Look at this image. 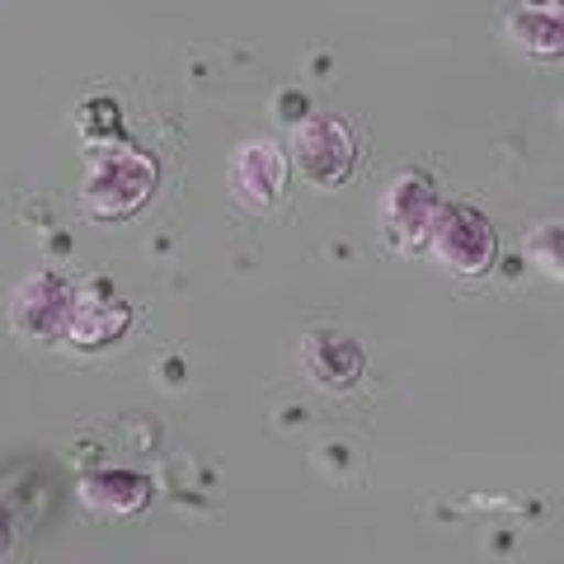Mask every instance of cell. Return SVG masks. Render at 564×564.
I'll list each match as a JSON object with an SVG mask.
<instances>
[{"mask_svg":"<svg viewBox=\"0 0 564 564\" xmlns=\"http://www.w3.org/2000/svg\"><path fill=\"white\" fill-rule=\"evenodd\" d=\"M161 165L132 147H95L80 180V207L90 221H128L151 203Z\"/></svg>","mask_w":564,"mask_h":564,"instance_id":"1","label":"cell"},{"mask_svg":"<svg viewBox=\"0 0 564 564\" xmlns=\"http://www.w3.org/2000/svg\"><path fill=\"white\" fill-rule=\"evenodd\" d=\"M311 188H339L358 170V132L339 113H311L292 132V161Z\"/></svg>","mask_w":564,"mask_h":564,"instance_id":"2","label":"cell"},{"mask_svg":"<svg viewBox=\"0 0 564 564\" xmlns=\"http://www.w3.org/2000/svg\"><path fill=\"white\" fill-rule=\"evenodd\" d=\"M423 245H429L443 269L462 273V278H480L494 269V259H499V236H494L485 212L470 203H437Z\"/></svg>","mask_w":564,"mask_h":564,"instance_id":"3","label":"cell"},{"mask_svg":"<svg viewBox=\"0 0 564 564\" xmlns=\"http://www.w3.org/2000/svg\"><path fill=\"white\" fill-rule=\"evenodd\" d=\"M70 306H76V288H70V278L43 269V273H33V278H24L20 288H14L10 325L29 344H57V339H66Z\"/></svg>","mask_w":564,"mask_h":564,"instance_id":"4","label":"cell"},{"mask_svg":"<svg viewBox=\"0 0 564 564\" xmlns=\"http://www.w3.org/2000/svg\"><path fill=\"white\" fill-rule=\"evenodd\" d=\"M437 203H443L437 198V184L423 170H404V174H395V180L386 184V193H381V231H386V240H391V250H400V254L423 250Z\"/></svg>","mask_w":564,"mask_h":564,"instance_id":"5","label":"cell"},{"mask_svg":"<svg viewBox=\"0 0 564 564\" xmlns=\"http://www.w3.org/2000/svg\"><path fill=\"white\" fill-rule=\"evenodd\" d=\"M288 151L278 141H245L231 161V188H236V203L245 212H269L282 198V184H288Z\"/></svg>","mask_w":564,"mask_h":564,"instance_id":"6","label":"cell"},{"mask_svg":"<svg viewBox=\"0 0 564 564\" xmlns=\"http://www.w3.org/2000/svg\"><path fill=\"white\" fill-rule=\"evenodd\" d=\"M132 329V306L118 302L113 292H76V306H70V325H66V344L80 352H99L118 344L122 334Z\"/></svg>","mask_w":564,"mask_h":564,"instance_id":"7","label":"cell"},{"mask_svg":"<svg viewBox=\"0 0 564 564\" xmlns=\"http://www.w3.org/2000/svg\"><path fill=\"white\" fill-rule=\"evenodd\" d=\"M302 367H306V377L321 386L325 395H344L352 391V386L362 381V348L344 339V334H334V329H315L302 339Z\"/></svg>","mask_w":564,"mask_h":564,"instance_id":"8","label":"cell"},{"mask_svg":"<svg viewBox=\"0 0 564 564\" xmlns=\"http://www.w3.org/2000/svg\"><path fill=\"white\" fill-rule=\"evenodd\" d=\"M151 480L137 470H95L80 480V503L95 508L104 518H128V513H141L151 503Z\"/></svg>","mask_w":564,"mask_h":564,"instance_id":"9","label":"cell"},{"mask_svg":"<svg viewBox=\"0 0 564 564\" xmlns=\"http://www.w3.org/2000/svg\"><path fill=\"white\" fill-rule=\"evenodd\" d=\"M508 39L536 62L564 57V10L560 0H541V6H518L508 14Z\"/></svg>","mask_w":564,"mask_h":564,"instance_id":"10","label":"cell"},{"mask_svg":"<svg viewBox=\"0 0 564 564\" xmlns=\"http://www.w3.org/2000/svg\"><path fill=\"white\" fill-rule=\"evenodd\" d=\"M527 259L551 278V282H564V254H560V226L555 221H541L532 236H527Z\"/></svg>","mask_w":564,"mask_h":564,"instance_id":"11","label":"cell"},{"mask_svg":"<svg viewBox=\"0 0 564 564\" xmlns=\"http://www.w3.org/2000/svg\"><path fill=\"white\" fill-rule=\"evenodd\" d=\"M10 551V518H6V508H0V555Z\"/></svg>","mask_w":564,"mask_h":564,"instance_id":"12","label":"cell"}]
</instances>
